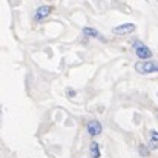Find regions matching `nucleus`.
Instances as JSON below:
<instances>
[{"mask_svg":"<svg viewBox=\"0 0 158 158\" xmlns=\"http://www.w3.org/2000/svg\"><path fill=\"white\" fill-rule=\"evenodd\" d=\"M135 71L140 74H152V72H158V61L154 60H143L140 63L135 64Z\"/></svg>","mask_w":158,"mask_h":158,"instance_id":"obj_1","label":"nucleus"},{"mask_svg":"<svg viewBox=\"0 0 158 158\" xmlns=\"http://www.w3.org/2000/svg\"><path fill=\"white\" fill-rule=\"evenodd\" d=\"M134 49H135L137 57L141 58V60H148V58L152 57V51L148 46H144L141 42H134Z\"/></svg>","mask_w":158,"mask_h":158,"instance_id":"obj_2","label":"nucleus"},{"mask_svg":"<svg viewBox=\"0 0 158 158\" xmlns=\"http://www.w3.org/2000/svg\"><path fill=\"white\" fill-rule=\"evenodd\" d=\"M135 25L134 23H123V25H118V26H115L114 29H112V32L114 34H117V35H126V34H131V32H134L135 31Z\"/></svg>","mask_w":158,"mask_h":158,"instance_id":"obj_3","label":"nucleus"},{"mask_svg":"<svg viewBox=\"0 0 158 158\" xmlns=\"http://www.w3.org/2000/svg\"><path fill=\"white\" fill-rule=\"evenodd\" d=\"M51 12H52V6H48V5L39 6V8L35 9L34 19H35V20H43V19H46V17H48Z\"/></svg>","mask_w":158,"mask_h":158,"instance_id":"obj_4","label":"nucleus"},{"mask_svg":"<svg viewBox=\"0 0 158 158\" xmlns=\"http://www.w3.org/2000/svg\"><path fill=\"white\" fill-rule=\"evenodd\" d=\"M86 127H88V134H89L91 137H97V135H100L102 131H103L102 124H100L97 120H91V121L88 123Z\"/></svg>","mask_w":158,"mask_h":158,"instance_id":"obj_5","label":"nucleus"},{"mask_svg":"<svg viewBox=\"0 0 158 158\" xmlns=\"http://www.w3.org/2000/svg\"><path fill=\"white\" fill-rule=\"evenodd\" d=\"M83 34H85L88 39H91V37H92V39H100V40H105V39H103V35H102L98 31H95L94 28H85V29H83Z\"/></svg>","mask_w":158,"mask_h":158,"instance_id":"obj_6","label":"nucleus"},{"mask_svg":"<svg viewBox=\"0 0 158 158\" xmlns=\"http://www.w3.org/2000/svg\"><path fill=\"white\" fill-rule=\"evenodd\" d=\"M149 146L152 149H158V132L157 131H151L149 132Z\"/></svg>","mask_w":158,"mask_h":158,"instance_id":"obj_7","label":"nucleus"},{"mask_svg":"<svg viewBox=\"0 0 158 158\" xmlns=\"http://www.w3.org/2000/svg\"><path fill=\"white\" fill-rule=\"evenodd\" d=\"M91 157L100 158V148H98V143H95V141L91 143Z\"/></svg>","mask_w":158,"mask_h":158,"instance_id":"obj_8","label":"nucleus"},{"mask_svg":"<svg viewBox=\"0 0 158 158\" xmlns=\"http://www.w3.org/2000/svg\"><path fill=\"white\" fill-rule=\"evenodd\" d=\"M138 151H140V154H141V157H148V155H149V151L146 149V146H144V144H140V148H138Z\"/></svg>","mask_w":158,"mask_h":158,"instance_id":"obj_9","label":"nucleus"}]
</instances>
